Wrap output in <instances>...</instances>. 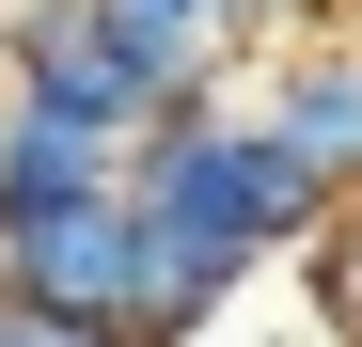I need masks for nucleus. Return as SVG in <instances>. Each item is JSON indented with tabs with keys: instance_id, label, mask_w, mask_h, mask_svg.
Segmentation results:
<instances>
[{
	"instance_id": "nucleus-1",
	"label": "nucleus",
	"mask_w": 362,
	"mask_h": 347,
	"mask_svg": "<svg viewBox=\"0 0 362 347\" xmlns=\"http://www.w3.org/2000/svg\"><path fill=\"white\" fill-rule=\"evenodd\" d=\"M127 205H142V237H158V268H173V316H189V347H205L236 300H252V284H284V268L346 221V205H331L315 174H299V158L252 127V110H236V95L142 142Z\"/></svg>"
},
{
	"instance_id": "nucleus-2",
	"label": "nucleus",
	"mask_w": 362,
	"mask_h": 347,
	"mask_svg": "<svg viewBox=\"0 0 362 347\" xmlns=\"http://www.w3.org/2000/svg\"><path fill=\"white\" fill-rule=\"evenodd\" d=\"M236 79V47L189 32V16H158V0H0V95H32V110H64V127L95 142H158V127H189V110H221Z\"/></svg>"
},
{
	"instance_id": "nucleus-3",
	"label": "nucleus",
	"mask_w": 362,
	"mask_h": 347,
	"mask_svg": "<svg viewBox=\"0 0 362 347\" xmlns=\"http://www.w3.org/2000/svg\"><path fill=\"white\" fill-rule=\"evenodd\" d=\"M0 300L16 316H79V331H127V347H189L173 316V268L142 237V205H64V221H0Z\"/></svg>"
},
{
	"instance_id": "nucleus-4",
	"label": "nucleus",
	"mask_w": 362,
	"mask_h": 347,
	"mask_svg": "<svg viewBox=\"0 0 362 347\" xmlns=\"http://www.w3.org/2000/svg\"><path fill=\"white\" fill-rule=\"evenodd\" d=\"M236 110L315 174L331 205H362V32H299V47H268L252 79H236Z\"/></svg>"
},
{
	"instance_id": "nucleus-5",
	"label": "nucleus",
	"mask_w": 362,
	"mask_h": 347,
	"mask_svg": "<svg viewBox=\"0 0 362 347\" xmlns=\"http://www.w3.org/2000/svg\"><path fill=\"white\" fill-rule=\"evenodd\" d=\"M127 174H142L127 142H95V127H64V110L0 95V221H64V205H110Z\"/></svg>"
},
{
	"instance_id": "nucleus-6",
	"label": "nucleus",
	"mask_w": 362,
	"mask_h": 347,
	"mask_svg": "<svg viewBox=\"0 0 362 347\" xmlns=\"http://www.w3.org/2000/svg\"><path fill=\"white\" fill-rule=\"evenodd\" d=\"M284 300H299V331H315V347H362V205L284 268Z\"/></svg>"
},
{
	"instance_id": "nucleus-7",
	"label": "nucleus",
	"mask_w": 362,
	"mask_h": 347,
	"mask_svg": "<svg viewBox=\"0 0 362 347\" xmlns=\"http://www.w3.org/2000/svg\"><path fill=\"white\" fill-rule=\"evenodd\" d=\"M0 347H127V331H79V316H16V300H0Z\"/></svg>"
},
{
	"instance_id": "nucleus-8",
	"label": "nucleus",
	"mask_w": 362,
	"mask_h": 347,
	"mask_svg": "<svg viewBox=\"0 0 362 347\" xmlns=\"http://www.w3.org/2000/svg\"><path fill=\"white\" fill-rule=\"evenodd\" d=\"M158 16H189V32H205V0H158Z\"/></svg>"
},
{
	"instance_id": "nucleus-9",
	"label": "nucleus",
	"mask_w": 362,
	"mask_h": 347,
	"mask_svg": "<svg viewBox=\"0 0 362 347\" xmlns=\"http://www.w3.org/2000/svg\"><path fill=\"white\" fill-rule=\"evenodd\" d=\"M346 32H362V0H346Z\"/></svg>"
}]
</instances>
